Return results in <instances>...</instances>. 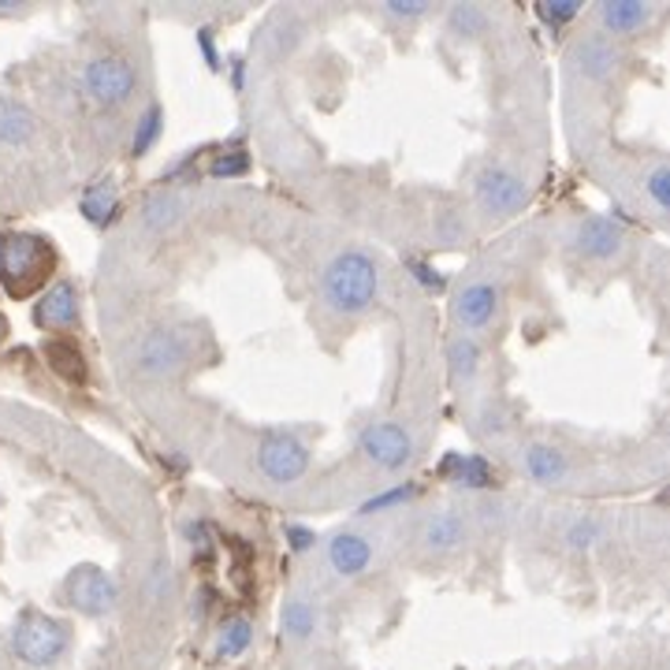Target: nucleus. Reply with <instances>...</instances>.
Here are the masks:
<instances>
[{"label":"nucleus","instance_id":"f257e3e1","mask_svg":"<svg viewBox=\"0 0 670 670\" xmlns=\"http://www.w3.org/2000/svg\"><path fill=\"white\" fill-rule=\"evenodd\" d=\"M52 269H57V250L49 247V239L27 236V231L0 239V280L12 298H30L49 280Z\"/></svg>","mask_w":670,"mask_h":670},{"label":"nucleus","instance_id":"f03ea898","mask_svg":"<svg viewBox=\"0 0 670 670\" xmlns=\"http://www.w3.org/2000/svg\"><path fill=\"white\" fill-rule=\"evenodd\" d=\"M377 287H380L377 264L358 250L339 253L324 272V298H328V306L339 313L369 310V302L377 298Z\"/></svg>","mask_w":670,"mask_h":670},{"label":"nucleus","instance_id":"7ed1b4c3","mask_svg":"<svg viewBox=\"0 0 670 670\" xmlns=\"http://www.w3.org/2000/svg\"><path fill=\"white\" fill-rule=\"evenodd\" d=\"M68 644H71L68 626L41 611H23L12 626V652L27 667H52L68 652Z\"/></svg>","mask_w":670,"mask_h":670},{"label":"nucleus","instance_id":"20e7f679","mask_svg":"<svg viewBox=\"0 0 670 670\" xmlns=\"http://www.w3.org/2000/svg\"><path fill=\"white\" fill-rule=\"evenodd\" d=\"M116 600H120V584H116V578H109L101 567H90V562L74 567L68 573V581H63V603H71L74 611L90 614V619L109 614L116 608Z\"/></svg>","mask_w":670,"mask_h":670},{"label":"nucleus","instance_id":"39448f33","mask_svg":"<svg viewBox=\"0 0 670 670\" xmlns=\"http://www.w3.org/2000/svg\"><path fill=\"white\" fill-rule=\"evenodd\" d=\"M258 466L261 473L276 484H291L306 470H310V451H306L302 440L287 432H269L258 447Z\"/></svg>","mask_w":670,"mask_h":670},{"label":"nucleus","instance_id":"423d86ee","mask_svg":"<svg viewBox=\"0 0 670 670\" xmlns=\"http://www.w3.org/2000/svg\"><path fill=\"white\" fill-rule=\"evenodd\" d=\"M358 451L366 454L372 466H380V470H399V466L410 462L413 440H410V432L402 429V424L377 421V424H366V429H361Z\"/></svg>","mask_w":670,"mask_h":670},{"label":"nucleus","instance_id":"0eeeda50","mask_svg":"<svg viewBox=\"0 0 670 670\" xmlns=\"http://www.w3.org/2000/svg\"><path fill=\"white\" fill-rule=\"evenodd\" d=\"M82 82H87V93H90L93 101L120 104V101H127L134 93L138 74H134V68L123 57H98V60L87 63V71H82Z\"/></svg>","mask_w":670,"mask_h":670},{"label":"nucleus","instance_id":"6e6552de","mask_svg":"<svg viewBox=\"0 0 670 670\" xmlns=\"http://www.w3.org/2000/svg\"><path fill=\"white\" fill-rule=\"evenodd\" d=\"M477 198H481L484 209L499 212V217H510L526 206L529 190H526V179L514 176L510 168H484L477 176Z\"/></svg>","mask_w":670,"mask_h":670},{"label":"nucleus","instance_id":"1a4fd4ad","mask_svg":"<svg viewBox=\"0 0 670 670\" xmlns=\"http://www.w3.org/2000/svg\"><path fill=\"white\" fill-rule=\"evenodd\" d=\"M187 361V343L176 332H149L138 343V369L146 372H176Z\"/></svg>","mask_w":670,"mask_h":670},{"label":"nucleus","instance_id":"9d476101","mask_svg":"<svg viewBox=\"0 0 670 670\" xmlns=\"http://www.w3.org/2000/svg\"><path fill=\"white\" fill-rule=\"evenodd\" d=\"M34 321L41 328H68L79 321V291H74L71 280H60L52 283L46 294H41L38 310H34Z\"/></svg>","mask_w":670,"mask_h":670},{"label":"nucleus","instance_id":"9b49d317","mask_svg":"<svg viewBox=\"0 0 670 670\" xmlns=\"http://www.w3.org/2000/svg\"><path fill=\"white\" fill-rule=\"evenodd\" d=\"M622 239L626 228L614 217H589L578 228V250L589 253V258H611V253L622 250Z\"/></svg>","mask_w":670,"mask_h":670},{"label":"nucleus","instance_id":"f8f14e48","mask_svg":"<svg viewBox=\"0 0 670 670\" xmlns=\"http://www.w3.org/2000/svg\"><path fill=\"white\" fill-rule=\"evenodd\" d=\"M440 477L447 484H459V488H492L496 470L488 466L481 454H447L440 462Z\"/></svg>","mask_w":670,"mask_h":670},{"label":"nucleus","instance_id":"ddd939ff","mask_svg":"<svg viewBox=\"0 0 670 670\" xmlns=\"http://www.w3.org/2000/svg\"><path fill=\"white\" fill-rule=\"evenodd\" d=\"M496 306H499V291L492 283H470L459 294V302H454V317H459L466 328H484L496 317Z\"/></svg>","mask_w":670,"mask_h":670},{"label":"nucleus","instance_id":"4468645a","mask_svg":"<svg viewBox=\"0 0 670 670\" xmlns=\"http://www.w3.org/2000/svg\"><path fill=\"white\" fill-rule=\"evenodd\" d=\"M79 209H82V217H87L90 223H112L116 220V212H120V187H116V179H93V183L82 190V198H79Z\"/></svg>","mask_w":670,"mask_h":670},{"label":"nucleus","instance_id":"2eb2a0df","mask_svg":"<svg viewBox=\"0 0 670 670\" xmlns=\"http://www.w3.org/2000/svg\"><path fill=\"white\" fill-rule=\"evenodd\" d=\"M372 559V548L366 537L358 533H339L332 544H328V562H332L336 573H343V578H354L369 567Z\"/></svg>","mask_w":670,"mask_h":670},{"label":"nucleus","instance_id":"dca6fc26","mask_svg":"<svg viewBox=\"0 0 670 670\" xmlns=\"http://www.w3.org/2000/svg\"><path fill=\"white\" fill-rule=\"evenodd\" d=\"M34 131H38V120H34V112H30L23 101L0 98V142L23 146V142L34 138Z\"/></svg>","mask_w":670,"mask_h":670},{"label":"nucleus","instance_id":"f3484780","mask_svg":"<svg viewBox=\"0 0 670 670\" xmlns=\"http://www.w3.org/2000/svg\"><path fill=\"white\" fill-rule=\"evenodd\" d=\"M573 60H578V68L584 74H592V79H608L614 71V63H619V49H614L608 38L592 34L573 49Z\"/></svg>","mask_w":670,"mask_h":670},{"label":"nucleus","instance_id":"a211bd4d","mask_svg":"<svg viewBox=\"0 0 670 670\" xmlns=\"http://www.w3.org/2000/svg\"><path fill=\"white\" fill-rule=\"evenodd\" d=\"M418 537L424 548L451 551V548H459V540H462V521H459V514H451V510H436V514L421 521Z\"/></svg>","mask_w":670,"mask_h":670},{"label":"nucleus","instance_id":"6ab92c4d","mask_svg":"<svg viewBox=\"0 0 670 670\" xmlns=\"http://www.w3.org/2000/svg\"><path fill=\"white\" fill-rule=\"evenodd\" d=\"M317 626H321V614L310 600H302V596H291V600H283L280 608V630L287 637H294V641H310L317 633Z\"/></svg>","mask_w":670,"mask_h":670},{"label":"nucleus","instance_id":"aec40b11","mask_svg":"<svg viewBox=\"0 0 670 670\" xmlns=\"http://www.w3.org/2000/svg\"><path fill=\"white\" fill-rule=\"evenodd\" d=\"M648 16H652V8L637 4V0H608V4H600V23L611 34H630V30L648 23Z\"/></svg>","mask_w":670,"mask_h":670},{"label":"nucleus","instance_id":"412c9836","mask_svg":"<svg viewBox=\"0 0 670 670\" xmlns=\"http://www.w3.org/2000/svg\"><path fill=\"white\" fill-rule=\"evenodd\" d=\"M526 470L540 484H559L562 477H567V459H562V451H556L551 443H533L526 451Z\"/></svg>","mask_w":670,"mask_h":670},{"label":"nucleus","instance_id":"4be33fe9","mask_svg":"<svg viewBox=\"0 0 670 670\" xmlns=\"http://www.w3.org/2000/svg\"><path fill=\"white\" fill-rule=\"evenodd\" d=\"M253 644V622L247 614H231V619L220 622L217 630V656L220 659H239Z\"/></svg>","mask_w":670,"mask_h":670},{"label":"nucleus","instance_id":"5701e85b","mask_svg":"<svg viewBox=\"0 0 670 670\" xmlns=\"http://www.w3.org/2000/svg\"><path fill=\"white\" fill-rule=\"evenodd\" d=\"M46 358L63 380H71V384H82V380H87V361H82V350L74 347L71 339H52V343H46Z\"/></svg>","mask_w":670,"mask_h":670},{"label":"nucleus","instance_id":"b1692460","mask_svg":"<svg viewBox=\"0 0 670 670\" xmlns=\"http://www.w3.org/2000/svg\"><path fill=\"white\" fill-rule=\"evenodd\" d=\"M142 217L149 228H157V231L172 228V223L183 217V198H179L176 190H157V194H149Z\"/></svg>","mask_w":670,"mask_h":670},{"label":"nucleus","instance_id":"393cba45","mask_svg":"<svg viewBox=\"0 0 670 670\" xmlns=\"http://www.w3.org/2000/svg\"><path fill=\"white\" fill-rule=\"evenodd\" d=\"M447 361H451L454 377L470 380L477 372V361H481V347H477L470 336H459V339H451V347H447Z\"/></svg>","mask_w":670,"mask_h":670},{"label":"nucleus","instance_id":"a878e982","mask_svg":"<svg viewBox=\"0 0 670 670\" xmlns=\"http://www.w3.org/2000/svg\"><path fill=\"white\" fill-rule=\"evenodd\" d=\"M161 127H164V116H161V109L157 104H149L146 109V116L138 120V131H134V138H131V153H149V146L157 142V134H161Z\"/></svg>","mask_w":670,"mask_h":670},{"label":"nucleus","instance_id":"bb28decb","mask_svg":"<svg viewBox=\"0 0 670 670\" xmlns=\"http://www.w3.org/2000/svg\"><path fill=\"white\" fill-rule=\"evenodd\" d=\"M447 19H451V30H454V34H466V38H470V34H481L484 23H488V16H484L477 4H454L451 16H447Z\"/></svg>","mask_w":670,"mask_h":670},{"label":"nucleus","instance_id":"cd10ccee","mask_svg":"<svg viewBox=\"0 0 670 670\" xmlns=\"http://www.w3.org/2000/svg\"><path fill=\"white\" fill-rule=\"evenodd\" d=\"M540 19L551 27H567L573 16H578V0H544V4L537 8Z\"/></svg>","mask_w":670,"mask_h":670},{"label":"nucleus","instance_id":"c85d7f7f","mask_svg":"<svg viewBox=\"0 0 670 670\" xmlns=\"http://www.w3.org/2000/svg\"><path fill=\"white\" fill-rule=\"evenodd\" d=\"M667 187H670V168L667 164L652 168V172H648V179H644V190H648V198L656 201V209H667L670 206Z\"/></svg>","mask_w":670,"mask_h":670},{"label":"nucleus","instance_id":"c756f323","mask_svg":"<svg viewBox=\"0 0 670 670\" xmlns=\"http://www.w3.org/2000/svg\"><path fill=\"white\" fill-rule=\"evenodd\" d=\"M250 168V157L242 153V149H231V153H220L217 161H212L209 172L220 176V179H231V176H242Z\"/></svg>","mask_w":670,"mask_h":670},{"label":"nucleus","instance_id":"7c9ffc66","mask_svg":"<svg viewBox=\"0 0 670 670\" xmlns=\"http://www.w3.org/2000/svg\"><path fill=\"white\" fill-rule=\"evenodd\" d=\"M413 499V484H399L391 488V492L369 499V503H361V514H372V510H384V507H399V503H410Z\"/></svg>","mask_w":670,"mask_h":670},{"label":"nucleus","instance_id":"2f4dec72","mask_svg":"<svg viewBox=\"0 0 670 670\" xmlns=\"http://www.w3.org/2000/svg\"><path fill=\"white\" fill-rule=\"evenodd\" d=\"M596 537H600V526H596V521H589V518L573 521V526L567 529V544L570 548H589Z\"/></svg>","mask_w":670,"mask_h":670},{"label":"nucleus","instance_id":"473e14b6","mask_svg":"<svg viewBox=\"0 0 670 670\" xmlns=\"http://www.w3.org/2000/svg\"><path fill=\"white\" fill-rule=\"evenodd\" d=\"M384 12L396 16V19H421L424 12H429V4H424V0H388Z\"/></svg>","mask_w":670,"mask_h":670},{"label":"nucleus","instance_id":"72a5a7b5","mask_svg":"<svg viewBox=\"0 0 670 670\" xmlns=\"http://www.w3.org/2000/svg\"><path fill=\"white\" fill-rule=\"evenodd\" d=\"M283 533H287V540H291V548L294 551H310L313 548V529H306V526H287L283 529Z\"/></svg>","mask_w":670,"mask_h":670},{"label":"nucleus","instance_id":"f704fd0d","mask_svg":"<svg viewBox=\"0 0 670 670\" xmlns=\"http://www.w3.org/2000/svg\"><path fill=\"white\" fill-rule=\"evenodd\" d=\"M410 269H413V276L424 283V287H432V291H440L443 287V276L432 269V264H424V261H410Z\"/></svg>","mask_w":670,"mask_h":670},{"label":"nucleus","instance_id":"c9c22d12","mask_svg":"<svg viewBox=\"0 0 670 670\" xmlns=\"http://www.w3.org/2000/svg\"><path fill=\"white\" fill-rule=\"evenodd\" d=\"M201 49H206V57H209V68H220L217 52H212V30H201Z\"/></svg>","mask_w":670,"mask_h":670},{"label":"nucleus","instance_id":"e433bc0d","mask_svg":"<svg viewBox=\"0 0 670 670\" xmlns=\"http://www.w3.org/2000/svg\"><path fill=\"white\" fill-rule=\"evenodd\" d=\"M4 328H8V324H4V317H0V336H4Z\"/></svg>","mask_w":670,"mask_h":670}]
</instances>
